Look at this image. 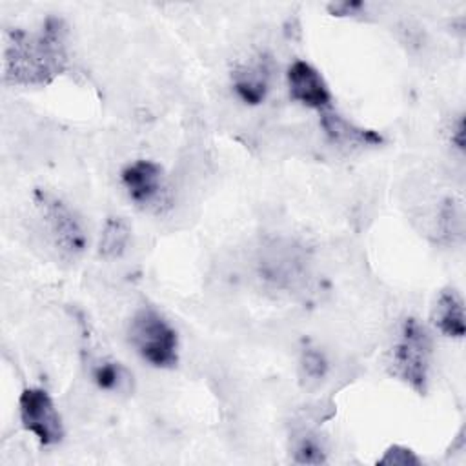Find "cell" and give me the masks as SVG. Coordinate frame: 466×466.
Masks as SVG:
<instances>
[{
  "label": "cell",
  "instance_id": "1",
  "mask_svg": "<svg viewBox=\"0 0 466 466\" xmlns=\"http://www.w3.org/2000/svg\"><path fill=\"white\" fill-rule=\"evenodd\" d=\"M67 66L66 27L58 18H47L38 31L15 29L4 51V78L18 86H42Z\"/></svg>",
  "mask_w": 466,
  "mask_h": 466
},
{
  "label": "cell",
  "instance_id": "2",
  "mask_svg": "<svg viewBox=\"0 0 466 466\" xmlns=\"http://www.w3.org/2000/svg\"><path fill=\"white\" fill-rule=\"evenodd\" d=\"M129 342L155 368H173L178 360L177 331L153 308H142L133 315Z\"/></svg>",
  "mask_w": 466,
  "mask_h": 466
},
{
  "label": "cell",
  "instance_id": "3",
  "mask_svg": "<svg viewBox=\"0 0 466 466\" xmlns=\"http://www.w3.org/2000/svg\"><path fill=\"white\" fill-rule=\"evenodd\" d=\"M430 359L431 337L428 329L417 319L408 317L402 322L397 340L393 344V373L417 393H424L428 384Z\"/></svg>",
  "mask_w": 466,
  "mask_h": 466
},
{
  "label": "cell",
  "instance_id": "4",
  "mask_svg": "<svg viewBox=\"0 0 466 466\" xmlns=\"http://www.w3.org/2000/svg\"><path fill=\"white\" fill-rule=\"evenodd\" d=\"M36 204L56 251L67 260L78 258L86 251L87 237L75 211L64 200L46 191H36Z\"/></svg>",
  "mask_w": 466,
  "mask_h": 466
},
{
  "label": "cell",
  "instance_id": "5",
  "mask_svg": "<svg viewBox=\"0 0 466 466\" xmlns=\"http://www.w3.org/2000/svg\"><path fill=\"white\" fill-rule=\"evenodd\" d=\"M18 410L22 426L31 431L40 444L51 446L62 441L64 424L53 399L46 390L25 388L20 395Z\"/></svg>",
  "mask_w": 466,
  "mask_h": 466
},
{
  "label": "cell",
  "instance_id": "6",
  "mask_svg": "<svg viewBox=\"0 0 466 466\" xmlns=\"http://www.w3.org/2000/svg\"><path fill=\"white\" fill-rule=\"evenodd\" d=\"M122 186L131 198L142 209H160L166 204V178L157 162L137 160L122 169Z\"/></svg>",
  "mask_w": 466,
  "mask_h": 466
},
{
  "label": "cell",
  "instance_id": "7",
  "mask_svg": "<svg viewBox=\"0 0 466 466\" xmlns=\"http://www.w3.org/2000/svg\"><path fill=\"white\" fill-rule=\"evenodd\" d=\"M288 86L293 100L306 107L326 111L331 104V93L320 73L308 62L297 60L288 69Z\"/></svg>",
  "mask_w": 466,
  "mask_h": 466
},
{
  "label": "cell",
  "instance_id": "8",
  "mask_svg": "<svg viewBox=\"0 0 466 466\" xmlns=\"http://www.w3.org/2000/svg\"><path fill=\"white\" fill-rule=\"evenodd\" d=\"M231 84L237 96L248 106H258L266 100L271 86V62L258 56L237 67L231 75Z\"/></svg>",
  "mask_w": 466,
  "mask_h": 466
},
{
  "label": "cell",
  "instance_id": "9",
  "mask_svg": "<svg viewBox=\"0 0 466 466\" xmlns=\"http://www.w3.org/2000/svg\"><path fill=\"white\" fill-rule=\"evenodd\" d=\"M431 319H433L435 328L442 335L451 337V339H462L466 333L462 297L453 288L442 289L435 302Z\"/></svg>",
  "mask_w": 466,
  "mask_h": 466
},
{
  "label": "cell",
  "instance_id": "10",
  "mask_svg": "<svg viewBox=\"0 0 466 466\" xmlns=\"http://www.w3.org/2000/svg\"><path fill=\"white\" fill-rule=\"evenodd\" d=\"M320 124L324 127V131L328 133V137L337 142V144H357V146H375L380 144L382 138L379 133L371 131V129H362L355 124H351L350 120H346L344 116L326 109L322 111L320 116Z\"/></svg>",
  "mask_w": 466,
  "mask_h": 466
},
{
  "label": "cell",
  "instance_id": "11",
  "mask_svg": "<svg viewBox=\"0 0 466 466\" xmlns=\"http://www.w3.org/2000/svg\"><path fill=\"white\" fill-rule=\"evenodd\" d=\"M91 377L95 380V384L100 390L106 391H113V393H126L131 390V375L129 371L113 360H98L93 370H91Z\"/></svg>",
  "mask_w": 466,
  "mask_h": 466
},
{
  "label": "cell",
  "instance_id": "12",
  "mask_svg": "<svg viewBox=\"0 0 466 466\" xmlns=\"http://www.w3.org/2000/svg\"><path fill=\"white\" fill-rule=\"evenodd\" d=\"M129 226L122 218H109L102 229L100 235V246L98 251L106 258H118L126 249L129 242Z\"/></svg>",
  "mask_w": 466,
  "mask_h": 466
},
{
  "label": "cell",
  "instance_id": "13",
  "mask_svg": "<svg viewBox=\"0 0 466 466\" xmlns=\"http://www.w3.org/2000/svg\"><path fill=\"white\" fill-rule=\"evenodd\" d=\"M293 461L297 464H324L326 450L320 437L309 431L299 435L293 444Z\"/></svg>",
  "mask_w": 466,
  "mask_h": 466
},
{
  "label": "cell",
  "instance_id": "14",
  "mask_svg": "<svg viewBox=\"0 0 466 466\" xmlns=\"http://www.w3.org/2000/svg\"><path fill=\"white\" fill-rule=\"evenodd\" d=\"M300 370L308 380H320L328 371V360L319 350L308 348L302 351Z\"/></svg>",
  "mask_w": 466,
  "mask_h": 466
},
{
  "label": "cell",
  "instance_id": "15",
  "mask_svg": "<svg viewBox=\"0 0 466 466\" xmlns=\"http://www.w3.org/2000/svg\"><path fill=\"white\" fill-rule=\"evenodd\" d=\"M377 464H380V466H419L420 459L410 448L393 444L384 451V455L377 461Z\"/></svg>",
  "mask_w": 466,
  "mask_h": 466
},
{
  "label": "cell",
  "instance_id": "16",
  "mask_svg": "<svg viewBox=\"0 0 466 466\" xmlns=\"http://www.w3.org/2000/svg\"><path fill=\"white\" fill-rule=\"evenodd\" d=\"M451 142L462 151L464 149V120H462V116L457 120V127H455V131H453V135H451Z\"/></svg>",
  "mask_w": 466,
  "mask_h": 466
},
{
  "label": "cell",
  "instance_id": "17",
  "mask_svg": "<svg viewBox=\"0 0 466 466\" xmlns=\"http://www.w3.org/2000/svg\"><path fill=\"white\" fill-rule=\"evenodd\" d=\"M362 7H364L362 2H342V4L333 5V11H335V13H340V15H348V13L359 11V9H362Z\"/></svg>",
  "mask_w": 466,
  "mask_h": 466
}]
</instances>
